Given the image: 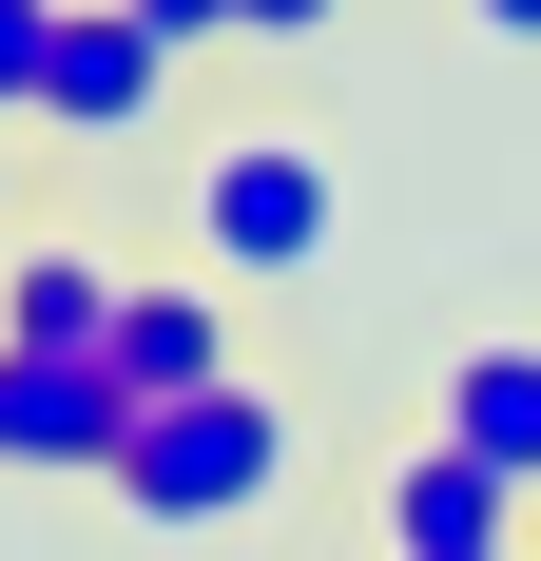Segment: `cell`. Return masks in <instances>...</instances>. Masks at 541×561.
<instances>
[{"mask_svg":"<svg viewBox=\"0 0 541 561\" xmlns=\"http://www.w3.org/2000/svg\"><path fill=\"white\" fill-rule=\"evenodd\" d=\"M464 20H484V39H541V0H464Z\"/></svg>","mask_w":541,"mask_h":561,"instance_id":"cell-12","label":"cell"},{"mask_svg":"<svg viewBox=\"0 0 541 561\" xmlns=\"http://www.w3.org/2000/svg\"><path fill=\"white\" fill-rule=\"evenodd\" d=\"M0 232H20V116H0Z\"/></svg>","mask_w":541,"mask_h":561,"instance_id":"cell-13","label":"cell"},{"mask_svg":"<svg viewBox=\"0 0 541 561\" xmlns=\"http://www.w3.org/2000/svg\"><path fill=\"white\" fill-rule=\"evenodd\" d=\"M97 368H116L136 407H194V388H232V310H214L194 272H136V310H116Z\"/></svg>","mask_w":541,"mask_h":561,"instance_id":"cell-7","label":"cell"},{"mask_svg":"<svg viewBox=\"0 0 541 561\" xmlns=\"http://www.w3.org/2000/svg\"><path fill=\"white\" fill-rule=\"evenodd\" d=\"M156 116H174V39H156V20H116V0H78V20H58V58H39V136L136 156Z\"/></svg>","mask_w":541,"mask_h":561,"instance_id":"cell-3","label":"cell"},{"mask_svg":"<svg viewBox=\"0 0 541 561\" xmlns=\"http://www.w3.org/2000/svg\"><path fill=\"white\" fill-rule=\"evenodd\" d=\"M368 504H387V561H541V523H522V484H503V465H464L445 426H426L406 465H387Z\"/></svg>","mask_w":541,"mask_h":561,"instance_id":"cell-5","label":"cell"},{"mask_svg":"<svg viewBox=\"0 0 541 561\" xmlns=\"http://www.w3.org/2000/svg\"><path fill=\"white\" fill-rule=\"evenodd\" d=\"M426 426H445L464 465H503V484L541 504V348H445V388H426Z\"/></svg>","mask_w":541,"mask_h":561,"instance_id":"cell-8","label":"cell"},{"mask_svg":"<svg viewBox=\"0 0 541 561\" xmlns=\"http://www.w3.org/2000/svg\"><path fill=\"white\" fill-rule=\"evenodd\" d=\"M116 446H136V388L116 368L0 348V484H116Z\"/></svg>","mask_w":541,"mask_h":561,"instance_id":"cell-4","label":"cell"},{"mask_svg":"<svg viewBox=\"0 0 541 561\" xmlns=\"http://www.w3.org/2000/svg\"><path fill=\"white\" fill-rule=\"evenodd\" d=\"M329 20H348V0H232V39H252V58H310Z\"/></svg>","mask_w":541,"mask_h":561,"instance_id":"cell-10","label":"cell"},{"mask_svg":"<svg viewBox=\"0 0 541 561\" xmlns=\"http://www.w3.org/2000/svg\"><path fill=\"white\" fill-rule=\"evenodd\" d=\"M310 465V407L290 388H194V407H136V446H116V504L156 523V542H214V523H252L270 484Z\"/></svg>","mask_w":541,"mask_h":561,"instance_id":"cell-1","label":"cell"},{"mask_svg":"<svg viewBox=\"0 0 541 561\" xmlns=\"http://www.w3.org/2000/svg\"><path fill=\"white\" fill-rule=\"evenodd\" d=\"M329 232H348V174L310 156V136H214L194 156V272H252V290H310L329 272Z\"/></svg>","mask_w":541,"mask_h":561,"instance_id":"cell-2","label":"cell"},{"mask_svg":"<svg viewBox=\"0 0 541 561\" xmlns=\"http://www.w3.org/2000/svg\"><path fill=\"white\" fill-rule=\"evenodd\" d=\"M58 20H78V0H0V116H20V136H39V58H58Z\"/></svg>","mask_w":541,"mask_h":561,"instance_id":"cell-9","label":"cell"},{"mask_svg":"<svg viewBox=\"0 0 541 561\" xmlns=\"http://www.w3.org/2000/svg\"><path fill=\"white\" fill-rule=\"evenodd\" d=\"M116 20H156L174 58H214V39H232V0H116Z\"/></svg>","mask_w":541,"mask_h":561,"instance_id":"cell-11","label":"cell"},{"mask_svg":"<svg viewBox=\"0 0 541 561\" xmlns=\"http://www.w3.org/2000/svg\"><path fill=\"white\" fill-rule=\"evenodd\" d=\"M136 272H116L97 232H0V348H58V368H97Z\"/></svg>","mask_w":541,"mask_h":561,"instance_id":"cell-6","label":"cell"}]
</instances>
